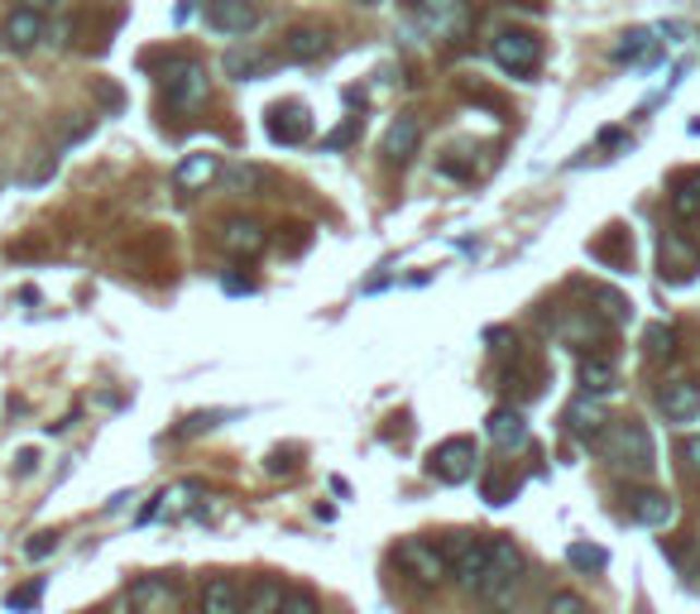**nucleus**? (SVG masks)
<instances>
[{"mask_svg":"<svg viewBox=\"0 0 700 614\" xmlns=\"http://www.w3.org/2000/svg\"><path fill=\"white\" fill-rule=\"evenodd\" d=\"M595 452L605 456V461L624 466V471H638V475H648V471H653V466H657L653 432H648V423H638V418H619V423L600 428Z\"/></svg>","mask_w":700,"mask_h":614,"instance_id":"1","label":"nucleus"},{"mask_svg":"<svg viewBox=\"0 0 700 614\" xmlns=\"http://www.w3.org/2000/svg\"><path fill=\"white\" fill-rule=\"evenodd\" d=\"M518 576H523V552L514 547V538H490V562H485V576H480L475 595L485 605H509L518 591Z\"/></svg>","mask_w":700,"mask_h":614,"instance_id":"2","label":"nucleus"},{"mask_svg":"<svg viewBox=\"0 0 700 614\" xmlns=\"http://www.w3.org/2000/svg\"><path fill=\"white\" fill-rule=\"evenodd\" d=\"M394 562L403 567V576L422 591H432V586L446 581V552L437 543H427V538H403L394 552Z\"/></svg>","mask_w":700,"mask_h":614,"instance_id":"3","label":"nucleus"},{"mask_svg":"<svg viewBox=\"0 0 700 614\" xmlns=\"http://www.w3.org/2000/svg\"><path fill=\"white\" fill-rule=\"evenodd\" d=\"M494 63L504 72H514V77H533L538 63H542V39L533 29H499L490 44Z\"/></svg>","mask_w":700,"mask_h":614,"instance_id":"4","label":"nucleus"},{"mask_svg":"<svg viewBox=\"0 0 700 614\" xmlns=\"http://www.w3.org/2000/svg\"><path fill=\"white\" fill-rule=\"evenodd\" d=\"M475 461H480L475 442H470V437H451V442H442V447H432L427 475L442 480V485H466V480L475 475Z\"/></svg>","mask_w":700,"mask_h":614,"instance_id":"5","label":"nucleus"},{"mask_svg":"<svg viewBox=\"0 0 700 614\" xmlns=\"http://www.w3.org/2000/svg\"><path fill=\"white\" fill-rule=\"evenodd\" d=\"M178 605H183V586L173 576H140L125 591L130 614H178Z\"/></svg>","mask_w":700,"mask_h":614,"instance_id":"6","label":"nucleus"},{"mask_svg":"<svg viewBox=\"0 0 700 614\" xmlns=\"http://www.w3.org/2000/svg\"><path fill=\"white\" fill-rule=\"evenodd\" d=\"M485 562H490V538H456V543L446 547V571H451V581L466 586V591L480 586Z\"/></svg>","mask_w":700,"mask_h":614,"instance_id":"7","label":"nucleus"},{"mask_svg":"<svg viewBox=\"0 0 700 614\" xmlns=\"http://www.w3.org/2000/svg\"><path fill=\"white\" fill-rule=\"evenodd\" d=\"M164 96H168V106H197V101H207V68L192 63V58H178V63H168V72H164Z\"/></svg>","mask_w":700,"mask_h":614,"instance_id":"8","label":"nucleus"},{"mask_svg":"<svg viewBox=\"0 0 700 614\" xmlns=\"http://www.w3.org/2000/svg\"><path fill=\"white\" fill-rule=\"evenodd\" d=\"M413 5V20L422 24L427 34H461L466 29V5L461 0H408Z\"/></svg>","mask_w":700,"mask_h":614,"instance_id":"9","label":"nucleus"},{"mask_svg":"<svg viewBox=\"0 0 700 614\" xmlns=\"http://www.w3.org/2000/svg\"><path fill=\"white\" fill-rule=\"evenodd\" d=\"M207 24L216 34H250L260 24V10L250 0H212L207 5Z\"/></svg>","mask_w":700,"mask_h":614,"instance_id":"10","label":"nucleus"},{"mask_svg":"<svg viewBox=\"0 0 700 614\" xmlns=\"http://www.w3.org/2000/svg\"><path fill=\"white\" fill-rule=\"evenodd\" d=\"M657 404H662V413H667L672 423H691V418H700V384H696V380L662 384Z\"/></svg>","mask_w":700,"mask_h":614,"instance_id":"11","label":"nucleus"},{"mask_svg":"<svg viewBox=\"0 0 700 614\" xmlns=\"http://www.w3.org/2000/svg\"><path fill=\"white\" fill-rule=\"evenodd\" d=\"M216 240H221V250H231V255H260L264 250V226L250 221V216H226Z\"/></svg>","mask_w":700,"mask_h":614,"instance_id":"12","label":"nucleus"},{"mask_svg":"<svg viewBox=\"0 0 700 614\" xmlns=\"http://www.w3.org/2000/svg\"><path fill=\"white\" fill-rule=\"evenodd\" d=\"M197 614H245V591H240L231 576H212V581L202 586Z\"/></svg>","mask_w":700,"mask_h":614,"instance_id":"13","label":"nucleus"},{"mask_svg":"<svg viewBox=\"0 0 700 614\" xmlns=\"http://www.w3.org/2000/svg\"><path fill=\"white\" fill-rule=\"evenodd\" d=\"M264 130H269L274 144H303L312 135V120L303 106H274L269 120H264Z\"/></svg>","mask_w":700,"mask_h":614,"instance_id":"14","label":"nucleus"},{"mask_svg":"<svg viewBox=\"0 0 700 614\" xmlns=\"http://www.w3.org/2000/svg\"><path fill=\"white\" fill-rule=\"evenodd\" d=\"M629 519L638 528H667L677 519V504H672V495H662V490H643V495L629 499Z\"/></svg>","mask_w":700,"mask_h":614,"instance_id":"15","label":"nucleus"},{"mask_svg":"<svg viewBox=\"0 0 700 614\" xmlns=\"http://www.w3.org/2000/svg\"><path fill=\"white\" fill-rule=\"evenodd\" d=\"M619 384V370H614L610 356H581V394L586 399H605Z\"/></svg>","mask_w":700,"mask_h":614,"instance_id":"16","label":"nucleus"},{"mask_svg":"<svg viewBox=\"0 0 700 614\" xmlns=\"http://www.w3.org/2000/svg\"><path fill=\"white\" fill-rule=\"evenodd\" d=\"M485 432H490L494 447H504V452H514V447H523V442H528V423H523V413H518V408H494Z\"/></svg>","mask_w":700,"mask_h":614,"instance_id":"17","label":"nucleus"},{"mask_svg":"<svg viewBox=\"0 0 700 614\" xmlns=\"http://www.w3.org/2000/svg\"><path fill=\"white\" fill-rule=\"evenodd\" d=\"M5 44L15 48V53L39 48L44 44V15H34V10H15V15L5 20Z\"/></svg>","mask_w":700,"mask_h":614,"instance_id":"18","label":"nucleus"},{"mask_svg":"<svg viewBox=\"0 0 700 614\" xmlns=\"http://www.w3.org/2000/svg\"><path fill=\"white\" fill-rule=\"evenodd\" d=\"M418 140H422L418 116H398L389 125V135H384V154H389L394 164H403V159H413L418 154Z\"/></svg>","mask_w":700,"mask_h":614,"instance_id":"19","label":"nucleus"},{"mask_svg":"<svg viewBox=\"0 0 700 614\" xmlns=\"http://www.w3.org/2000/svg\"><path fill=\"white\" fill-rule=\"evenodd\" d=\"M216 173H221V159H216V154H188V159L178 164L173 183L183 188V192H197V188H207Z\"/></svg>","mask_w":700,"mask_h":614,"instance_id":"20","label":"nucleus"},{"mask_svg":"<svg viewBox=\"0 0 700 614\" xmlns=\"http://www.w3.org/2000/svg\"><path fill=\"white\" fill-rule=\"evenodd\" d=\"M283 53L293 58V63H312V58L327 53V34H322V29H307V24H303V29H293V34L283 39Z\"/></svg>","mask_w":700,"mask_h":614,"instance_id":"21","label":"nucleus"},{"mask_svg":"<svg viewBox=\"0 0 700 614\" xmlns=\"http://www.w3.org/2000/svg\"><path fill=\"white\" fill-rule=\"evenodd\" d=\"M600 423H605V408H600L595 399H581V404L566 408V428H571L576 437H590V442H595V437H600Z\"/></svg>","mask_w":700,"mask_h":614,"instance_id":"22","label":"nucleus"},{"mask_svg":"<svg viewBox=\"0 0 700 614\" xmlns=\"http://www.w3.org/2000/svg\"><path fill=\"white\" fill-rule=\"evenodd\" d=\"M283 591H288L283 581H274V576H264V581H255V586H250L245 610H250V614H279V605H283Z\"/></svg>","mask_w":700,"mask_h":614,"instance_id":"23","label":"nucleus"},{"mask_svg":"<svg viewBox=\"0 0 700 614\" xmlns=\"http://www.w3.org/2000/svg\"><path fill=\"white\" fill-rule=\"evenodd\" d=\"M672 212L681 221H700V173H686L677 188H672Z\"/></svg>","mask_w":700,"mask_h":614,"instance_id":"24","label":"nucleus"},{"mask_svg":"<svg viewBox=\"0 0 700 614\" xmlns=\"http://www.w3.org/2000/svg\"><path fill=\"white\" fill-rule=\"evenodd\" d=\"M653 48H657V39L648 29H629L619 44H614V58H619V63H648Z\"/></svg>","mask_w":700,"mask_h":614,"instance_id":"25","label":"nucleus"},{"mask_svg":"<svg viewBox=\"0 0 700 614\" xmlns=\"http://www.w3.org/2000/svg\"><path fill=\"white\" fill-rule=\"evenodd\" d=\"M264 68H269V63H264L255 48H231V53H226V72H231V77H240V82H245V77H260Z\"/></svg>","mask_w":700,"mask_h":614,"instance_id":"26","label":"nucleus"},{"mask_svg":"<svg viewBox=\"0 0 700 614\" xmlns=\"http://www.w3.org/2000/svg\"><path fill=\"white\" fill-rule=\"evenodd\" d=\"M566 562H571L576 571H600V567H610V552L605 547H590V543H571V547H566Z\"/></svg>","mask_w":700,"mask_h":614,"instance_id":"27","label":"nucleus"},{"mask_svg":"<svg viewBox=\"0 0 700 614\" xmlns=\"http://www.w3.org/2000/svg\"><path fill=\"white\" fill-rule=\"evenodd\" d=\"M643 346H648V356H653V360L672 356V351H677V327H667V322H653V327H648V336H643Z\"/></svg>","mask_w":700,"mask_h":614,"instance_id":"28","label":"nucleus"},{"mask_svg":"<svg viewBox=\"0 0 700 614\" xmlns=\"http://www.w3.org/2000/svg\"><path fill=\"white\" fill-rule=\"evenodd\" d=\"M279 614H322V600L307 591V586H288Z\"/></svg>","mask_w":700,"mask_h":614,"instance_id":"29","label":"nucleus"},{"mask_svg":"<svg viewBox=\"0 0 700 614\" xmlns=\"http://www.w3.org/2000/svg\"><path fill=\"white\" fill-rule=\"evenodd\" d=\"M39 595H44V581H29V586H20V591H10L5 595V610H34V605H39Z\"/></svg>","mask_w":700,"mask_h":614,"instance_id":"30","label":"nucleus"},{"mask_svg":"<svg viewBox=\"0 0 700 614\" xmlns=\"http://www.w3.org/2000/svg\"><path fill=\"white\" fill-rule=\"evenodd\" d=\"M542 614H590V605L576 591H557V595L547 600V610H542Z\"/></svg>","mask_w":700,"mask_h":614,"instance_id":"31","label":"nucleus"},{"mask_svg":"<svg viewBox=\"0 0 700 614\" xmlns=\"http://www.w3.org/2000/svg\"><path fill=\"white\" fill-rule=\"evenodd\" d=\"M355 130H360V116H350V120H346L341 130H331V135L322 140V149H346V144L355 140Z\"/></svg>","mask_w":700,"mask_h":614,"instance_id":"32","label":"nucleus"},{"mask_svg":"<svg viewBox=\"0 0 700 614\" xmlns=\"http://www.w3.org/2000/svg\"><path fill=\"white\" fill-rule=\"evenodd\" d=\"M53 547H58V538H53V533H39V538H29V543H24V557H29V562H44Z\"/></svg>","mask_w":700,"mask_h":614,"instance_id":"33","label":"nucleus"},{"mask_svg":"<svg viewBox=\"0 0 700 614\" xmlns=\"http://www.w3.org/2000/svg\"><path fill=\"white\" fill-rule=\"evenodd\" d=\"M485 499H490V504H509V499H514V490L504 485L499 475H485Z\"/></svg>","mask_w":700,"mask_h":614,"instance_id":"34","label":"nucleus"},{"mask_svg":"<svg viewBox=\"0 0 700 614\" xmlns=\"http://www.w3.org/2000/svg\"><path fill=\"white\" fill-rule=\"evenodd\" d=\"M216 423H221V413H197V418H188V423L178 428V432H183V437H192V432H202V428H216Z\"/></svg>","mask_w":700,"mask_h":614,"instance_id":"35","label":"nucleus"},{"mask_svg":"<svg viewBox=\"0 0 700 614\" xmlns=\"http://www.w3.org/2000/svg\"><path fill=\"white\" fill-rule=\"evenodd\" d=\"M231 183H236V188H255V183H264V173H260V168H236Z\"/></svg>","mask_w":700,"mask_h":614,"instance_id":"36","label":"nucleus"},{"mask_svg":"<svg viewBox=\"0 0 700 614\" xmlns=\"http://www.w3.org/2000/svg\"><path fill=\"white\" fill-rule=\"evenodd\" d=\"M34 466H39V452H20V456H15V471H20V475H29Z\"/></svg>","mask_w":700,"mask_h":614,"instance_id":"37","label":"nucleus"},{"mask_svg":"<svg viewBox=\"0 0 700 614\" xmlns=\"http://www.w3.org/2000/svg\"><path fill=\"white\" fill-rule=\"evenodd\" d=\"M63 0H20V10H34V15H44V10H58Z\"/></svg>","mask_w":700,"mask_h":614,"instance_id":"38","label":"nucleus"},{"mask_svg":"<svg viewBox=\"0 0 700 614\" xmlns=\"http://www.w3.org/2000/svg\"><path fill=\"white\" fill-rule=\"evenodd\" d=\"M269 471H274V475H279V471H293V452H288V456L274 452V456H269Z\"/></svg>","mask_w":700,"mask_h":614,"instance_id":"39","label":"nucleus"},{"mask_svg":"<svg viewBox=\"0 0 700 614\" xmlns=\"http://www.w3.org/2000/svg\"><path fill=\"white\" fill-rule=\"evenodd\" d=\"M686 456H691V466H696V475H700V437L686 442Z\"/></svg>","mask_w":700,"mask_h":614,"instance_id":"40","label":"nucleus"}]
</instances>
